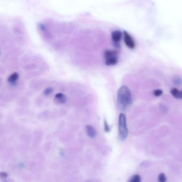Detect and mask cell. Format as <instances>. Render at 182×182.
<instances>
[{
    "label": "cell",
    "mask_w": 182,
    "mask_h": 182,
    "mask_svg": "<svg viewBox=\"0 0 182 182\" xmlns=\"http://www.w3.org/2000/svg\"><path fill=\"white\" fill-rule=\"evenodd\" d=\"M163 92L160 89H157L153 91V93L155 96L158 97L162 94Z\"/></svg>",
    "instance_id": "obj_13"
},
{
    "label": "cell",
    "mask_w": 182,
    "mask_h": 182,
    "mask_svg": "<svg viewBox=\"0 0 182 182\" xmlns=\"http://www.w3.org/2000/svg\"><path fill=\"white\" fill-rule=\"evenodd\" d=\"M1 178H6L8 176V174L7 173L4 172H2L1 173Z\"/></svg>",
    "instance_id": "obj_17"
},
{
    "label": "cell",
    "mask_w": 182,
    "mask_h": 182,
    "mask_svg": "<svg viewBox=\"0 0 182 182\" xmlns=\"http://www.w3.org/2000/svg\"><path fill=\"white\" fill-rule=\"evenodd\" d=\"M54 100L58 104H63L66 102V98L65 95L62 93H58L55 95Z\"/></svg>",
    "instance_id": "obj_7"
},
{
    "label": "cell",
    "mask_w": 182,
    "mask_h": 182,
    "mask_svg": "<svg viewBox=\"0 0 182 182\" xmlns=\"http://www.w3.org/2000/svg\"><path fill=\"white\" fill-rule=\"evenodd\" d=\"M53 89L51 88H47V89H45L44 91V94L46 96L50 95L51 94L52 92H53Z\"/></svg>",
    "instance_id": "obj_16"
},
{
    "label": "cell",
    "mask_w": 182,
    "mask_h": 182,
    "mask_svg": "<svg viewBox=\"0 0 182 182\" xmlns=\"http://www.w3.org/2000/svg\"><path fill=\"white\" fill-rule=\"evenodd\" d=\"M105 64L107 66H111L116 65L118 62V57H116L105 59Z\"/></svg>",
    "instance_id": "obj_9"
},
{
    "label": "cell",
    "mask_w": 182,
    "mask_h": 182,
    "mask_svg": "<svg viewBox=\"0 0 182 182\" xmlns=\"http://www.w3.org/2000/svg\"><path fill=\"white\" fill-rule=\"evenodd\" d=\"M124 40L125 44L128 48L133 49L135 47V44L133 38L128 32L123 31Z\"/></svg>",
    "instance_id": "obj_3"
},
{
    "label": "cell",
    "mask_w": 182,
    "mask_h": 182,
    "mask_svg": "<svg viewBox=\"0 0 182 182\" xmlns=\"http://www.w3.org/2000/svg\"><path fill=\"white\" fill-rule=\"evenodd\" d=\"M19 78V74L17 73H14L11 74L8 79V81L12 85L15 86Z\"/></svg>",
    "instance_id": "obj_8"
},
{
    "label": "cell",
    "mask_w": 182,
    "mask_h": 182,
    "mask_svg": "<svg viewBox=\"0 0 182 182\" xmlns=\"http://www.w3.org/2000/svg\"><path fill=\"white\" fill-rule=\"evenodd\" d=\"M173 82L177 86H180L182 84V78L180 76H175L173 78Z\"/></svg>",
    "instance_id": "obj_11"
},
{
    "label": "cell",
    "mask_w": 182,
    "mask_h": 182,
    "mask_svg": "<svg viewBox=\"0 0 182 182\" xmlns=\"http://www.w3.org/2000/svg\"><path fill=\"white\" fill-rule=\"evenodd\" d=\"M181 92L182 99V91H181Z\"/></svg>",
    "instance_id": "obj_18"
},
{
    "label": "cell",
    "mask_w": 182,
    "mask_h": 182,
    "mask_svg": "<svg viewBox=\"0 0 182 182\" xmlns=\"http://www.w3.org/2000/svg\"><path fill=\"white\" fill-rule=\"evenodd\" d=\"M122 33L119 30L113 31L111 34L112 39L115 47L117 48L120 47V41L121 40Z\"/></svg>",
    "instance_id": "obj_4"
},
{
    "label": "cell",
    "mask_w": 182,
    "mask_h": 182,
    "mask_svg": "<svg viewBox=\"0 0 182 182\" xmlns=\"http://www.w3.org/2000/svg\"><path fill=\"white\" fill-rule=\"evenodd\" d=\"M86 131L88 136L90 138H94L96 136V131L94 128L91 125H87L86 126Z\"/></svg>",
    "instance_id": "obj_6"
},
{
    "label": "cell",
    "mask_w": 182,
    "mask_h": 182,
    "mask_svg": "<svg viewBox=\"0 0 182 182\" xmlns=\"http://www.w3.org/2000/svg\"><path fill=\"white\" fill-rule=\"evenodd\" d=\"M119 52L117 50H106L104 52L105 59L118 57Z\"/></svg>",
    "instance_id": "obj_5"
},
{
    "label": "cell",
    "mask_w": 182,
    "mask_h": 182,
    "mask_svg": "<svg viewBox=\"0 0 182 182\" xmlns=\"http://www.w3.org/2000/svg\"><path fill=\"white\" fill-rule=\"evenodd\" d=\"M104 130L106 132H109L110 131V128L107 123V121L105 120L104 121Z\"/></svg>",
    "instance_id": "obj_15"
},
{
    "label": "cell",
    "mask_w": 182,
    "mask_h": 182,
    "mask_svg": "<svg viewBox=\"0 0 182 182\" xmlns=\"http://www.w3.org/2000/svg\"><path fill=\"white\" fill-rule=\"evenodd\" d=\"M159 181L160 182H164L166 181V179L165 174L162 173L159 175Z\"/></svg>",
    "instance_id": "obj_14"
},
{
    "label": "cell",
    "mask_w": 182,
    "mask_h": 182,
    "mask_svg": "<svg viewBox=\"0 0 182 182\" xmlns=\"http://www.w3.org/2000/svg\"><path fill=\"white\" fill-rule=\"evenodd\" d=\"M141 181V178L140 176L136 175L133 176L129 179V182H140Z\"/></svg>",
    "instance_id": "obj_12"
},
{
    "label": "cell",
    "mask_w": 182,
    "mask_h": 182,
    "mask_svg": "<svg viewBox=\"0 0 182 182\" xmlns=\"http://www.w3.org/2000/svg\"><path fill=\"white\" fill-rule=\"evenodd\" d=\"M119 135L121 139H126L129 133V131L126 125V117L123 113L119 115Z\"/></svg>",
    "instance_id": "obj_2"
},
{
    "label": "cell",
    "mask_w": 182,
    "mask_h": 182,
    "mask_svg": "<svg viewBox=\"0 0 182 182\" xmlns=\"http://www.w3.org/2000/svg\"><path fill=\"white\" fill-rule=\"evenodd\" d=\"M132 102V96L129 88L126 86L121 87L117 92V103L119 109L124 110Z\"/></svg>",
    "instance_id": "obj_1"
},
{
    "label": "cell",
    "mask_w": 182,
    "mask_h": 182,
    "mask_svg": "<svg viewBox=\"0 0 182 182\" xmlns=\"http://www.w3.org/2000/svg\"><path fill=\"white\" fill-rule=\"evenodd\" d=\"M171 92L173 96L177 99H182L181 92L175 88L171 89Z\"/></svg>",
    "instance_id": "obj_10"
}]
</instances>
